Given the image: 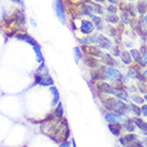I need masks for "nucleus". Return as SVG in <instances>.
<instances>
[{
  "instance_id": "1",
  "label": "nucleus",
  "mask_w": 147,
  "mask_h": 147,
  "mask_svg": "<svg viewBox=\"0 0 147 147\" xmlns=\"http://www.w3.org/2000/svg\"><path fill=\"white\" fill-rule=\"evenodd\" d=\"M121 78H123V73L120 72V70H119L118 68L103 65L102 81H110V82L113 84V83H115L116 81H119V80H121Z\"/></svg>"
},
{
  "instance_id": "2",
  "label": "nucleus",
  "mask_w": 147,
  "mask_h": 147,
  "mask_svg": "<svg viewBox=\"0 0 147 147\" xmlns=\"http://www.w3.org/2000/svg\"><path fill=\"white\" fill-rule=\"evenodd\" d=\"M53 8L58 21L62 25L67 24V11H65V5L63 0H54Z\"/></svg>"
},
{
  "instance_id": "3",
  "label": "nucleus",
  "mask_w": 147,
  "mask_h": 147,
  "mask_svg": "<svg viewBox=\"0 0 147 147\" xmlns=\"http://www.w3.org/2000/svg\"><path fill=\"white\" fill-rule=\"evenodd\" d=\"M78 31L82 36H88L91 33L96 32V27L90 18H81L80 20V27H78Z\"/></svg>"
},
{
  "instance_id": "4",
  "label": "nucleus",
  "mask_w": 147,
  "mask_h": 147,
  "mask_svg": "<svg viewBox=\"0 0 147 147\" xmlns=\"http://www.w3.org/2000/svg\"><path fill=\"white\" fill-rule=\"evenodd\" d=\"M114 44L113 40L105 36L103 32H98L97 31V40H96V45L99 46L102 51H110L112 45Z\"/></svg>"
},
{
  "instance_id": "5",
  "label": "nucleus",
  "mask_w": 147,
  "mask_h": 147,
  "mask_svg": "<svg viewBox=\"0 0 147 147\" xmlns=\"http://www.w3.org/2000/svg\"><path fill=\"white\" fill-rule=\"evenodd\" d=\"M96 89L98 91V94H107V96H114L116 92V89L114 88L113 84H110L106 81H102V82H96Z\"/></svg>"
},
{
  "instance_id": "6",
  "label": "nucleus",
  "mask_w": 147,
  "mask_h": 147,
  "mask_svg": "<svg viewBox=\"0 0 147 147\" xmlns=\"http://www.w3.org/2000/svg\"><path fill=\"white\" fill-rule=\"evenodd\" d=\"M81 49H82V52L85 54V55L92 56V57H96V58H101L103 53H104L99 46H97V45H94V44L81 45Z\"/></svg>"
},
{
  "instance_id": "7",
  "label": "nucleus",
  "mask_w": 147,
  "mask_h": 147,
  "mask_svg": "<svg viewBox=\"0 0 147 147\" xmlns=\"http://www.w3.org/2000/svg\"><path fill=\"white\" fill-rule=\"evenodd\" d=\"M100 62H101L103 65H106V67H114V68H118L119 65H120L119 59L117 60V58L114 57L113 55H111L109 52H104V53H103L102 57L100 58Z\"/></svg>"
},
{
  "instance_id": "8",
  "label": "nucleus",
  "mask_w": 147,
  "mask_h": 147,
  "mask_svg": "<svg viewBox=\"0 0 147 147\" xmlns=\"http://www.w3.org/2000/svg\"><path fill=\"white\" fill-rule=\"evenodd\" d=\"M101 102H102V105L104 106L105 110H107L109 112H112V111H115V107H116L117 102H118V99H116L114 96L104 94V98L101 97Z\"/></svg>"
},
{
  "instance_id": "9",
  "label": "nucleus",
  "mask_w": 147,
  "mask_h": 147,
  "mask_svg": "<svg viewBox=\"0 0 147 147\" xmlns=\"http://www.w3.org/2000/svg\"><path fill=\"white\" fill-rule=\"evenodd\" d=\"M129 52H130L131 57L133 59V63L139 65L142 69L146 68V65H145V63H144V61H143V54L140 52V49H138V47L129 49Z\"/></svg>"
},
{
  "instance_id": "10",
  "label": "nucleus",
  "mask_w": 147,
  "mask_h": 147,
  "mask_svg": "<svg viewBox=\"0 0 147 147\" xmlns=\"http://www.w3.org/2000/svg\"><path fill=\"white\" fill-rule=\"evenodd\" d=\"M90 20L92 21V23L94 24V27H96V31H98V32H102L104 28H105L106 26V23L104 22L103 20V16H100V15H91L90 17Z\"/></svg>"
},
{
  "instance_id": "11",
  "label": "nucleus",
  "mask_w": 147,
  "mask_h": 147,
  "mask_svg": "<svg viewBox=\"0 0 147 147\" xmlns=\"http://www.w3.org/2000/svg\"><path fill=\"white\" fill-rule=\"evenodd\" d=\"M118 59H119V61H120V63H123V65H128V67L133 63V59L131 57L129 49H123H123H121V53H120V56H119Z\"/></svg>"
},
{
  "instance_id": "12",
  "label": "nucleus",
  "mask_w": 147,
  "mask_h": 147,
  "mask_svg": "<svg viewBox=\"0 0 147 147\" xmlns=\"http://www.w3.org/2000/svg\"><path fill=\"white\" fill-rule=\"evenodd\" d=\"M104 118H105V120L109 123H119V121L123 120V116H121L120 114L116 113V112H114V111H112V112H107V113H105Z\"/></svg>"
},
{
  "instance_id": "13",
  "label": "nucleus",
  "mask_w": 147,
  "mask_h": 147,
  "mask_svg": "<svg viewBox=\"0 0 147 147\" xmlns=\"http://www.w3.org/2000/svg\"><path fill=\"white\" fill-rule=\"evenodd\" d=\"M96 40H97V31L88 36H83L82 38L78 39V43L81 45H90L94 44L96 45Z\"/></svg>"
},
{
  "instance_id": "14",
  "label": "nucleus",
  "mask_w": 147,
  "mask_h": 147,
  "mask_svg": "<svg viewBox=\"0 0 147 147\" xmlns=\"http://www.w3.org/2000/svg\"><path fill=\"white\" fill-rule=\"evenodd\" d=\"M105 36H107L109 38H111L112 40L114 39L117 34H119L120 33V31L118 30V28H117V26H114V25H107L106 24L105 28H104V30L102 31ZM123 33V32H121Z\"/></svg>"
},
{
  "instance_id": "15",
  "label": "nucleus",
  "mask_w": 147,
  "mask_h": 147,
  "mask_svg": "<svg viewBox=\"0 0 147 147\" xmlns=\"http://www.w3.org/2000/svg\"><path fill=\"white\" fill-rule=\"evenodd\" d=\"M116 113L120 114L121 116H126L128 113H129V107H128V103L125 102V101H121V100H118L117 102V105L115 107V111Z\"/></svg>"
},
{
  "instance_id": "16",
  "label": "nucleus",
  "mask_w": 147,
  "mask_h": 147,
  "mask_svg": "<svg viewBox=\"0 0 147 147\" xmlns=\"http://www.w3.org/2000/svg\"><path fill=\"white\" fill-rule=\"evenodd\" d=\"M84 62H85L89 68H91V69L98 68V67H100V63H101L100 60H99V58L92 57V56H88V55H85V57H84Z\"/></svg>"
},
{
  "instance_id": "17",
  "label": "nucleus",
  "mask_w": 147,
  "mask_h": 147,
  "mask_svg": "<svg viewBox=\"0 0 147 147\" xmlns=\"http://www.w3.org/2000/svg\"><path fill=\"white\" fill-rule=\"evenodd\" d=\"M132 119H133V121H134L135 126L139 127V129L141 130V133L147 136V123L146 121H144L141 117H138V116H134Z\"/></svg>"
},
{
  "instance_id": "18",
  "label": "nucleus",
  "mask_w": 147,
  "mask_h": 147,
  "mask_svg": "<svg viewBox=\"0 0 147 147\" xmlns=\"http://www.w3.org/2000/svg\"><path fill=\"white\" fill-rule=\"evenodd\" d=\"M103 20L107 25H114V26L118 25V23L120 22L118 14H107V13H105L103 15Z\"/></svg>"
},
{
  "instance_id": "19",
  "label": "nucleus",
  "mask_w": 147,
  "mask_h": 147,
  "mask_svg": "<svg viewBox=\"0 0 147 147\" xmlns=\"http://www.w3.org/2000/svg\"><path fill=\"white\" fill-rule=\"evenodd\" d=\"M135 7H136V11H138L139 16H144L147 13V1L136 0L135 1Z\"/></svg>"
},
{
  "instance_id": "20",
  "label": "nucleus",
  "mask_w": 147,
  "mask_h": 147,
  "mask_svg": "<svg viewBox=\"0 0 147 147\" xmlns=\"http://www.w3.org/2000/svg\"><path fill=\"white\" fill-rule=\"evenodd\" d=\"M114 97L118 100H121V101H125V102L129 103L130 101V94L127 91V89H120V90H116Z\"/></svg>"
},
{
  "instance_id": "21",
  "label": "nucleus",
  "mask_w": 147,
  "mask_h": 147,
  "mask_svg": "<svg viewBox=\"0 0 147 147\" xmlns=\"http://www.w3.org/2000/svg\"><path fill=\"white\" fill-rule=\"evenodd\" d=\"M91 7L94 9V14L96 15H100V16H103L105 14V9H104V4H100V3H96L94 1L89 0Z\"/></svg>"
},
{
  "instance_id": "22",
  "label": "nucleus",
  "mask_w": 147,
  "mask_h": 147,
  "mask_svg": "<svg viewBox=\"0 0 147 147\" xmlns=\"http://www.w3.org/2000/svg\"><path fill=\"white\" fill-rule=\"evenodd\" d=\"M16 38L18 39V40H22V41L27 42V43H29V44L32 45V46H36V45H38V42L36 41L32 37H30L28 33H17Z\"/></svg>"
},
{
  "instance_id": "23",
  "label": "nucleus",
  "mask_w": 147,
  "mask_h": 147,
  "mask_svg": "<svg viewBox=\"0 0 147 147\" xmlns=\"http://www.w3.org/2000/svg\"><path fill=\"white\" fill-rule=\"evenodd\" d=\"M54 117H55V120L56 121H61L62 119V116H63V107H62V104L61 102H58L57 106H56V109L54 111Z\"/></svg>"
},
{
  "instance_id": "24",
  "label": "nucleus",
  "mask_w": 147,
  "mask_h": 147,
  "mask_svg": "<svg viewBox=\"0 0 147 147\" xmlns=\"http://www.w3.org/2000/svg\"><path fill=\"white\" fill-rule=\"evenodd\" d=\"M128 107H129V113L131 114H133L134 116H142V113H141V106L138 105V104H135L133 102H129L128 103Z\"/></svg>"
},
{
  "instance_id": "25",
  "label": "nucleus",
  "mask_w": 147,
  "mask_h": 147,
  "mask_svg": "<svg viewBox=\"0 0 147 147\" xmlns=\"http://www.w3.org/2000/svg\"><path fill=\"white\" fill-rule=\"evenodd\" d=\"M135 45H136V41H135V40H133V39H130V38L125 37V36H123V44H121V46H123V49H134Z\"/></svg>"
},
{
  "instance_id": "26",
  "label": "nucleus",
  "mask_w": 147,
  "mask_h": 147,
  "mask_svg": "<svg viewBox=\"0 0 147 147\" xmlns=\"http://www.w3.org/2000/svg\"><path fill=\"white\" fill-rule=\"evenodd\" d=\"M109 129L111 133H113L115 136H120V131H121V126L119 123H109Z\"/></svg>"
},
{
  "instance_id": "27",
  "label": "nucleus",
  "mask_w": 147,
  "mask_h": 147,
  "mask_svg": "<svg viewBox=\"0 0 147 147\" xmlns=\"http://www.w3.org/2000/svg\"><path fill=\"white\" fill-rule=\"evenodd\" d=\"M123 128H125L127 131H129V132H133V131L135 130V128H136L134 121H133V119L130 118V117H127V118L123 120Z\"/></svg>"
},
{
  "instance_id": "28",
  "label": "nucleus",
  "mask_w": 147,
  "mask_h": 147,
  "mask_svg": "<svg viewBox=\"0 0 147 147\" xmlns=\"http://www.w3.org/2000/svg\"><path fill=\"white\" fill-rule=\"evenodd\" d=\"M119 20H120V23H123L125 26H129L130 24V21L132 17L130 16V14L127 12V11H121V12H119Z\"/></svg>"
},
{
  "instance_id": "29",
  "label": "nucleus",
  "mask_w": 147,
  "mask_h": 147,
  "mask_svg": "<svg viewBox=\"0 0 147 147\" xmlns=\"http://www.w3.org/2000/svg\"><path fill=\"white\" fill-rule=\"evenodd\" d=\"M104 9H105V13H107V14H119V9L117 4L105 3Z\"/></svg>"
},
{
  "instance_id": "30",
  "label": "nucleus",
  "mask_w": 147,
  "mask_h": 147,
  "mask_svg": "<svg viewBox=\"0 0 147 147\" xmlns=\"http://www.w3.org/2000/svg\"><path fill=\"white\" fill-rule=\"evenodd\" d=\"M121 49H123V46H121V45L115 44L114 43V44L112 45V47L110 49V51H109V53H110L111 55H113L114 57L119 58L120 53H121Z\"/></svg>"
},
{
  "instance_id": "31",
  "label": "nucleus",
  "mask_w": 147,
  "mask_h": 147,
  "mask_svg": "<svg viewBox=\"0 0 147 147\" xmlns=\"http://www.w3.org/2000/svg\"><path fill=\"white\" fill-rule=\"evenodd\" d=\"M134 141H136V135H134V134H128V135H126V136L119 139V142H120V144H121L123 146H127L129 143L134 142Z\"/></svg>"
},
{
  "instance_id": "32",
  "label": "nucleus",
  "mask_w": 147,
  "mask_h": 147,
  "mask_svg": "<svg viewBox=\"0 0 147 147\" xmlns=\"http://www.w3.org/2000/svg\"><path fill=\"white\" fill-rule=\"evenodd\" d=\"M130 100L133 103L138 104V105H142V104H144V103H145L144 97H142V96L138 94L136 92H135V94H130Z\"/></svg>"
},
{
  "instance_id": "33",
  "label": "nucleus",
  "mask_w": 147,
  "mask_h": 147,
  "mask_svg": "<svg viewBox=\"0 0 147 147\" xmlns=\"http://www.w3.org/2000/svg\"><path fill=\"white\" fill-rule=\"evenodd\" d=\"M136 87H138V91L142 94H147V82L144 81V80H140L138 81V84H136Z\"/></svg>"
},
{
  "instance_id": "34",
  "label": "nucleus",
  "mask_w": 147,
  "mask_h": 147,
  "mask_svg": "<svg viewBox=\"0 0 147 147\" xmlns=\"http://www.w3.org/2000/svg\"><path fill=\"white\" fill-rule=\"evenodd\" d=\"M127 12L130 14V16L132 17V18L139 16V15H138V11H136V7H135V2L129 3L128 9H127Z\"/></svg>"
},
{
  "instance_id": "35",
  "label": "nucleus",
  "mask_w": 147,
  "mask_h": 147,
  "mask_svg": "<svg viewBox=\"0 0 147 147\" xmlns=\"http://www.w3.org/2000/svg\"><path fill=\"white\" fill-rule=\"evenodd\" d=\"M51 91L53 92V105H56L59 102V99H60V96H59V91L58 89L55 87V86H51Z\"/></svg>"
},
{
  "instance_id": "36",
  "label": "nucleus",
  "mask_w": 147,
  "mask_h": 147,
  "mask_svg": "<svg viewBox=\"0 0 147 147\" xmlns=\"http://www.w3.org/2000/svg\"><path fill=\"white\" fill-rule=\"evenodd\" d=\"M33 49H34V53H36V56H37V61L40 62V63L44 62V57H43L41 52V46L38 44L36 46H33Z\"/></svg>"
},
{
  "instance_id": "37",
  "label": "nucleus",
  "mask_w": 147,
  "mask_h": 147,
  "mask_svg": "<svg viewBox=\"0 0 147 147\" xmlns=\"http://www.w3.org/2000/svg\"><path fill=\"white\" fill-rule=\"evenodd\" d=\"M73 56H74V59H75V62L78 63V61L83 58V52L82 49H81V47H78V46L73 47Z\"/></svg>"
},
{
  "instance_id": "38",
  "label": "nucleus",
  "mask_w": 147,
  "mask_h": 147,
  "mask_svg": "<svg viewBox=\"0 0 147 147\" xmlns=\"http://www.w3.org/2000/svg\"><path fill=\"white\" fill-rule=\"evenodd\" d=\"M117 5H118L119 12H121V11H127L128 5H129V2H127L126 0H120V2H119Z\"/></svg>"
},
{
  "instance_id": "39",
  "label": "nucleus",
  "mask_w": 147,
  "mask_h": 147,
  "mask_svg": "<svg viewBox=\"0 0 147 147\" xmlns=\"http://www.w3.org/2000/svg\"><path fill=\"white\" fill-rule=\"evenodd\" d=\"M141 113H142V116L146 118L147 117V104L146 103H144L141 105Z\"/></svg>"
},
{
  "instance_id": "40",
  "label": "nucleus",
  "mask_w": 147,
  "mask_h": 147,
  "mask_svg": "<svg viewBox=\"0 0 147 147\" xmlns=\"http://www.w3.org/2000/svg\"><path fill=\"white\" fill-rule=\"evenodd\" d=\"M127 147H143V146H142L141 142H139V141H134V142H131V143L128 144Z\"/></svg>"
},
{
  "instance_id": "41",
  "label": "nucleus",
  "mask_w": 147,
  "mask_h": 147,
  "mask_svg": "<svg viewBox=\"0 0 147 147\" xmlns=\"http://www.w3.org/2000/svg\"><path fill=\"white\" fill-rule=\"evenodd\" d=\"M127 89L129 90V92L131 94H135L136 91H138V87H136V85H130Z\"/></svg>"
},
{
  "instance_id": "42",
  "label": "nucleus",
  "mask_w": 147,
  "mask_h": 147,
  "mask_svg": "<svg viewBox=\"0 0 147 147\" xmlns=\"http://www.w3.org/2000/svg\"><path fill=\"white\" fill-rule=\"evenodd\" d=\"M138 49H140V52L142 54L146 53L147 52V44H139V47Z\"/></svg>"
},
{
  "instance_id": "43",
  "label": "nucleus",
  "mask_w": 147,
  "mask_h": 147,
  "mask_svg": "<svg viewBox=\"0 0 147 147\" xmlns=\"http://www.w3.org/2000/svg\"><path fill=\"white\" fill-rule=\"evenodd\" d=\"M106 3H111V4H118L120 2V0H105Z\"/></svg>"
},
{
  "instance_id": "44",
  "label": "nucleus",
  "mask_w": 147,
  "mask_h": 147,
  "mask_svg": "<svg viewBox=\"0 0 147 147\" xmlns=\"http://www.w3.org/2000/svg\"><path fill=\"white\" fill-rule=\"evenodd\" d=\"M91 1H94L96 3H100V4H105L106 1L105 0H91Z\"/></svg>"
},
{
  "instance_id": "45",
  "label": "nucleus",
  "mask_w": 147,
  "mask_h": 147,
  "mask_svg": "<svg viewBox=\"0 0 147 147\" xmlns=\"http://www.w3.org/2000/svg\"><path fill=\"white\" fill-rule=\"evenodd\" d=\"M143 61H144V63H145V65L147 67V52L143 54Z\"/></svg>"
},
{
  "instance_id": "46",
  "label": "nucleus",
  "mask_w": 147,
  "mask_h": 147,
  "mask_svg": "<svg viewBox=\"0 0 147 147\" xmlns=\"http://www.w3.org/2000/svg\"><path fill=\"white\" fill-rule=\"evenodd\" d=\"M143 21H144V24H145V26H146V28H147V13L143 16Z\"/></svg>"
},
{
  "instance_id": "47",
  "label": "nucleus",
  "mask_w": 147,
  "mask_h": 147,
  "mask_svg": "<svg viewBox=\"0 0 147 147\" xmlns=\"http://www.w3.org/2000/svg\"><path fill=\"white\" fill-rule=\"evenodd\" d=\"M60 147H70V143L69 142H65V143H62L60 145Z\"/></svg>"
},
{
  "instance_id": "48",
  "label": "nucleus",
  "mask_w": 147,
  "mask_h": 147,
  "mask_svg": "<svg viewBox=\"0 0 147 147\" xmlns=\"http://www.w3.org/2000/svg\"><path fill=\"white\" fill-rule=\"evenodd\" d=\"M30 23H31V25H32V26H34V27L37 26V23L34 22V20H33V18H30Z\"/></svg>"
},
{
  "instance_id": "49",
  "label": "nucleus",
  "mask_w": 147,
  "mask_h": 147,
  "mask_svg": "<svg viewBox=\"0 0 147 147\" xmlns=\"http://www.w3.org/2000/svg\"><path fill=\"white\" fill-rule=\"evenodd\" d=\"M144 144H145V147H147V138H144Z\"/></svg>"
},
{
  "instance_id": "50",
  "label": "nucleus",
  "mask_w": 147,
  "mask_h": 147,
  "mask_svg": "<svg viewBox=\"0 0 147 147\" xmlns=\"http://www.w3.org/2000/svg\"><path fill=\"white\" fill-rule=\"evenodd\" d=\"M127 2H129V3H131V2H135L136 0H126Z\"/></svg>"
},
{
  "instance_id": "51",
  "label": "nucleus",
  "mask_w": 147,
  "mask_h": 147,
  "mask_svg": "<svg viewBox=\"0 0 147 147\" xmlns=\"http://www.w3.org/2000/svg\"><path fill=\"white\" fill-rule=\"evenodd\" d=\"M143 97H144V100H145V102L147 103V94H144Z\"/></svg>"
},
{
  "instance_id": "52",
  "label": "nucleus",
  "mask_w": 147,
  "mask_h": 147,
  "mask_svg": "<svg viewBox=\"0 0 147 147\" xmlns=\"http://www.w3.org/2000/svg\"><path fill=\"white\" fill-rule=\"evenodd\" d=\"M143 1H147V0H143Z\"/></svg>"
},
{
  "instance_id": "53",
  "label": "nucleus",
  "mask_w": 147,
  "mask_h": 147,
  "mask_svg": "<svg viewBox=\"0 0 147 147\" xmlns=\"http://www.w3.org/2000/svg\"><path fill=\"white\" fill-rule=\"evenodd\" d=\"M146 118H147V117H146Z\"/></svg>"
}]
</instances>
